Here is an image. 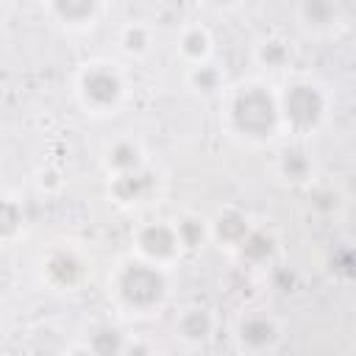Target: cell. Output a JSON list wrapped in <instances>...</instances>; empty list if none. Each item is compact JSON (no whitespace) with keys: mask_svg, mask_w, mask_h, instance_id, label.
<instances>
[{"mask_svg":"<svg viewBox=\"0 0 356 356\" xmlns=\"http://www.w3.org/2000/svg\"><path fill=\"white\" fill-rule=\"evenodd\" d=\"M281 120L275 97L261 86H242L231 103V122L239 134L264 139L273 136L275 125Z\"/></svg>","mask_w":356,"mask_h":356,"instance_id":"obj_1","label":"cell"},{"mask_svg":"<svg viewBox=\"0 0 356 356\" xmlns=\"http://www.w3.org/2000/svg\"><path fill=\"white\" fill-rule=\"evenodd\" d=\"M164 292H167L164 273L153 261H131L117 275V295L131 309L139 312L153 309L161 303Z\"/></svg>","mask_w":356,"mask_h":356,"instance_id":"obj_2","label":"cell"},{"mask_svg":"<svg viewBox=\"0 0 356 356\" xmlns=\"http://www.w3.org/2000/svg\"><path fill=\"white\" fill-rule=\"evenodd\" d=\"M278 111L295 128H312L323 117V95L312 83H292V86H286Z\"/></svg>","mask_w":356,"mask_h":356,"instance_id":"obj_3","label":"cell"},{"mask_svg":"<svg viewBox=\"0 0 356 356\" xmlns=\"http://www.w3.org/2000/svg\"><path fill=\"white\" fill-rule=\"evenodd\" d=\"M120 95H122V81L111 67L95 64L81 75V97L89 108L103 111V108L114 106L120 100Z\"/></svg>","mask_w":356,"mask_h":356,"instance_id":"obj_4","label":"cell"},{"mask_svg":"<svg viewBox=\"0 0 356 356\" xmlns=\"http://www.w3.org/2000/svg\"><path fill=\"white\" fill-rule=\"evenodd\" d=\"M136 245H139V253H142L147 261H153V264L172 259L175 250L181 248L175 228L167 225V222H147L145 228H139Z\"/></svg>","mask_w":356,"mask_h":356,"instance_id":"obj_5","label":"cell"},{"mask_svg":"<svg viewBox=\"0 0 356 356\" xmlns=\"http://www.w3.org/2000/svg\"><path fill=\"white\" fill-rule=\"evenodd\" d=\"M239 339L250 350H264L278 339V328L267 314H248L239 323Z\"/></svg>","mask_w":356,"mask_h":356,"instance_id":"obj_6","label":"cell"},{"mask_svg":"<svg viewBox=\"0 0 356 356\" xmlns=\"http://www.w3.org/2000/svg\"><path fill=\"white\" fill-rule=\"evenodd\" d=\"M44 273H47V278H50L53 284H58V286H72V284L81 278L83 264H81V259H78L75 253H70V250H56V253H50V259L44 261Z\"/></svg>","mask_w":356,"mask_h":356,"instance_id":"obj_7","label":"cell"},{"mask_svg":"<svg viewBox=\"0 0 356 356\" xmlns=\"http://www.w3.org/2000/svg\"><path fill=\"white\" fill-rule=\"evenodd\" d=\"M147 192H150V181L142 172V167L139 170H131V172H117V178H114V195L120 200H125V203L142 200Z\"/></svg>","mask_w":356,"mask_h":356,"instance_id":"obj_8","label":"cell"},{"mask_svg":"<svg viewBox=\"0 0 356 356\" xmlns=\"http://www.w3.org/2000/svg\"><path fill=\"white\" fill-rule=\"evenodd\" d=\"M211 328H214V323H211V314L206 309H189L178 320V334L189 342H203L211 334Z\"/></svg>","mask_w":356,"mask_h":356,"instance_id":"obj_9","label":"cell"},{"mask_svg":"<svg viewBox=\"0 0 356 356\" xmlns=\"http://www.w3.org/2000/svg\"><path fill=\"white\" fill-rule=\"evenodd\" d=\"M108 167L114 172H131V170H139L142 167V153L134 142L122 139V142H114L111 150H108Z\"/></svg>","mask_w":356,"mask_h":356,"instance_id":"obj_10","label":"cell"},{"mask_svg":"<svg viewBox=\"0 0 356 356\" xmlns=\"http://www.w3.org/2000/svg\"><path fill=\"white\" fill-rule=\"evenodd\" d=\"M95 8H97V0H53V11L64 22H72V25L92 19Z\"/></svg>","mask_w":356,"mask_h":356,"instance_id":"obj_11","label":"cell"},{"mask_svg":"<svg viewBox=\"0 0 356 356\" xmlns=\"http://www.w3.org/2000/svg\"><path fill=\"white\" fill-rule=\"evenodd\" d=\"M209 44H211V42H209V33H206L203 28H189V31L181 36V53H184L186 58H192L195 64L206 58Z\"/></svg>","mask_w":356,"mask_h":356,"instance_id":"obj_12","label":"cell"},{"mask_svg":"<svg viewBox=\"0 0 356 356\" xmlns=\"http://www.w3.org/2000/svg\"><path fill=\"white\" fill-rule=\"evenodd\" d=\"M300 11H303V19H306V25H314V28H323V25H328V22L334 19V14H337V8H334V0H303Z\"/></svg>","mask_w":356,"mask_h":356,"instance_id":"obj_13","label":"cell"},{"mask_svg":"<svg viewBox=\"0 0 356 356\" xmlns=\"http://www.w3.org/2000/svg\"><path fill=\"white\" fill-rule=\"evenodd\" d=\"M217 234L225 242H242V236L248 234V220L236 211H225L217 217Z\"/></svg>","mask_w":356,"mask_h":356,"instance_id":"obj_14","label":"cell"},{"mask_svg":"<svg viewBox=\"0 0 356 356\" xmlns=\"http://www.w3.org/2000/svg\"><path fill=\"white\" fill-rule=\"evenodd\" d=\"M189 81H192V86H195L197 92H203V95H211V92L220 89V72H217V67L203 64V61H197V64L192 67Z\"/></svg>","mask_w":356,"mask_h":356,"instance_id":"obj_15","label":"cell"},{"mask_svg":"<svg viewBox=\"0 0 356 356\" xmlns=\"http://www.w3.org/2000/svg\"><path fill=\"white\" fill-rule=\"evenodd\" d=\"M22 222V211L11 197H0V239H8Z\"/></svg>","mask_w":356,"mask_h":356,"instance_id":"obj_16","label":"cell"},{"mask_svg":"<svg viewBox=\"0 0 356 356\" xmlns=\"http://www.w3.org/2000/svg\"><path fill=\"white\" fill-rule=\"evenodd\" d=\"M259 58H261V64H267L270 70H278V67L289 58V50L284 47V42L270 39V42H264V44L259 47Z\"/></svg>","mask_w":356,"mask_h":356,"instance_id":"obj_17","label":"cell"},{"mask_svg":"<svg viewBox=\"0 0 356 356\" xmlns=\"http://www.w3.org/2000/svg\"><path fill=\"white\" fill-rule=\"evenodd\" d=\"M175 234H178V242H181V245L195 248V245H200V239H203V225L189 217V220H181V222L175 225Z\"/></svg>","mask_w":356,"mask_h":356,"instance_id":"obj_18","label":"cell"},{"mask_svg":"<svg viewBox=\"0 0 356 356\" xmlns=\"http://www.w3.org/2000/svg\"><path fill=\"white\" fill-rule=\"evenodd\" d=\"M122 47H125V53H145L147 50V33H145V28H139V25L125 28Z\"/></svg>","mask_w":356,"mask_h":356,"instance_id":"obj_19","label":"cell"},{"mask_svg":"<svg viewBox=\"0 0 356 356\" xmlns=\"http://www.w3.org/2000/svg\"><path fill=\"white\" fill-rule=\"evenodd\" d=\"M281 167H284V172H286L292 181H300V178L306 175V170H309V161L303 159V153H295V150H292V153H284V164H281Z\"/></svg>","mask_w":356,"mask_h":356,"instance_id":"obj_20","label":"cell"},{"mask_svg":"<svg viewBox=\"0 0 356 356\" xmlns=\"http://www.w3.org/2000/svg\"><path fill=\"white\" fill-rule=\"evenodd\" d=\"M206 3H211V6H231L234 0H206Z\"/></svg>","mask_w":356,"mask_h":356,"instance_id":"obj_21","label":"cell"}]
</instances>
